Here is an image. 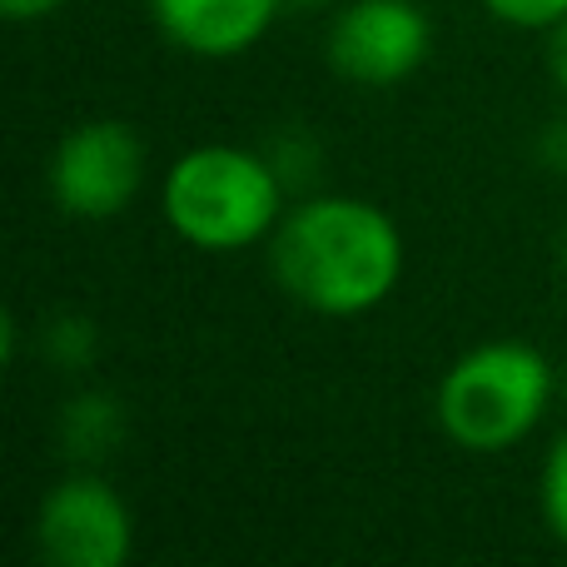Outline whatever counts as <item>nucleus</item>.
I'll use <instances>...</instances> for the list:
<instances>
[{"instance_id": "dca6fc26", "label": "nucleus", "mask_w": 567, "mask_h": 567, "mask_svg": "<svg viewBox=\"0 0 567 567\" xmlns=\"http://www.w3.org/2000/svg\"><path fill=\"white\" fill-rule=\"evenodd\" d=\"M558 265H563V279H567V229H563V245H558Z\"/></svg>"}, {"instance_id": "6e6552de", "label": "nucleus", "mask_w": 567, "mask_h": 567, "mask_svg": "<svg viewBox=\"0 0 567 567\" xmlns=\"http://www.w3.org/2000/svg\"><path fill=\"white\" fill-rule=\"evenodd\" d=\"M120 429H125V413H120V403L110 399V393H80V399H70L65 423H60L65 449L75 453V458H100V453H110L120 443Z\"/></svg>"}, {"instance_id": "9d476101", "label": "nucleus", "mask_w": 567, "mask_h": 567, "mask_svg": "<svg viewBox=\"0 0 567 567\" xmlns=\"http://www.w3.org/2000/svg\"><path fill=\"white\" fill-rule=\"evenodd\" d=\"M483 10L513 30H543V35H548L567 16V0H483Z\"/></svg>"}, {"instance_id": "2eb2a0df", "label": "nucleus", "mask_w": 567, "mask_h": 567, "mask_svg": "<svg viewBox=\"0 0 567 567\" xmlns=\"http://www.w3.org/2000/svg\"><path fill=\"white\" fill-rule=\"evenodd\" d=\"M319 6H329V0H284V10H319Z\"/></svg>"}, {"instance_id": "7ed1b4c3", "label": "nucleus", "mask_w": 567, "mask_h": 567, "mask_svg": "<svg viewBox=\"0 0 567 567\" xmlns=\"http://www.w3.org/2000/svg\"><path fill=\"white\" fill-rule=\"evenodd\" d=\"M558 369L523 339H488L443 369L433 413L463 453H508L548 419Z\"/></svg>"}, {"instance_id": "f03ea898", "label": "nucleus", "mask_w": 567, "mask_h": 567, "mask_svg": "<svg viewBox=\"0 0 567 567\" xmlns=\"http://www.w3.org/2000/svg\"><path fill=\"white\" fill-rule=\"evenodd\" d=\"M284 175L245 145H195L169 159L159 209L165 225L199 255H235L269 245L284 219Z\"/></svg>"}, {"instance_id": "f8f14e48", "label": "nucleus", "mask_w": 567, "mask_h": 567, "mask_svg": "<svg viewBox=\"0 0 567 567\" xmlns=\"http://www.w3.org/2000/svg\"><path fill=\"white\" fill-rule=\"evenodd\" d=\"M70 0H0V10H6V20H16V25H30V20H50L60 16Z\"/></svg>"}, {"instance_id": "9b49d317", "label": "nucleus", "mask_w": 567, "mask_h": 567, "mask_svg": "<svg viewBox=\"0 0 567 567\" xmlns=\"http://www.w3.org/2000/svg\"><path fill=\"white\" fill-rule=\"evenodd\" d=\"M50 353L75 369V363H85L90 353H95V329H90L85 319H60L55 329H50Z\"/></svg>"}, {"instance_id": "f3484780", "label": "nucleus", "mask_w": 567, "mask_h": 567, "mask_svg": "<svg viewBox=\"0 0 567 567\" xmlns=\"http://www.w3.org/2000/svg\"><path fill=\"white\" fill-rule=\"evenodd\" d=\"M563 393H567V369H563Z\"/></svg>"}, {"instance_id": "20e7f679", "label": "nucleus", "mask_w": 567, "mask_h": 567, "mask_svg": "<svg viewBox=\"0 0 567 567\" xmlns=\"http://www.w3.org/2000/svg\"><path fill=\"white\" fill-rule=\"evenodd\" d=\"M145 140L130 120H80L50 155V199L65 219L105 225L135 205L145 189Z\"/></svg>"}, {"instance_id": "423d86ee", "label": "nucleus", "mask_w": 567, "mask_h": 567, "mask_svg": "<svg viewBox=\"0 0 567 567\" xmlns=\"http://www.w3.org/2000/svg\"><path fill=\"white\" fill-rule=\"evenodd\" d=\"M35 543L55 567H125L135 553V513L100 473H70L40 498Z\"/></svg>"}, {"instance_id": "1a4fd4ad", "label": "nucleus", "mask_w": 567, "mask_h": 567, "mask_svg": "<svg viewBox=\"0 0 567 567\" xmlns=\"http://www.w3.org/2000/svg\"><path fill=\"white\" fill-rule=\"evenodd\" d=\"M538 508H543V523H548V533L567 548V433H558V443H553L548 458H543Z\"/></svg>"}, {"instance_id": "39448f33", "label": "nucleus", "mask_w": 567, "mask_h": 567, "mask_svg": "<svg viewBox=\"0 0 567 567\" xmlns=\"http://www.w3.org/2000/svg\"><path fill=\"white\" fill-rule=\"evenodd\" d=\"M433 50V20L419 0H349L329 25V65L363 90L403 85Z\"/></svg>"}, {"instance_id": "f257e3e1", "label": "nucleus", "mask_w": 567, "mask_h": 567, "mask_svg": "<svg viewBox=\"0 0 567 567\" xmlns=\"http://www.w3.org/2000/svg\"><path fill=\"white\" fill-rule=\"evenodd\" d=\"M409 265L399 219L359 195H309L269 235V269L293 303L323 319H359L393 299Z\"/></svg>"}, {"instance_id": "ddd939ff", "label": "nucleus", "mask_w": 567, "mask_h": 567, "mask_svg": "<svg viewBox=\"0 0 567 567\" xmlns=\"http://www.w3.org/2000/svg\"><path fill=\"white\" fill-rule=\"evenodd\" d=\"M548 75H553V85L567 95V16L548 30Z\"/></svg>"}, {"instance_id": "0eeeda50", "label": "nucleus", "mask_w": 567, "mask_h": 567, "mask_svg": "<svg viewBox=\"0 0 567 567\" xmlns=\"http://www.w3.org/2000/svg\"><path fill=\"white\" fill-rule=\"evenodd\" d=\"M155 30L195 60H235L255 50L284 16V0H145Z\"/></svg>"}, {"instance_id": "4468645a", "label": "nucleus", "mask_w": 567, "mask_h": 567, "mask_svg": "<svg viewBox=\"0 0 567 567\" xmlns=\"http://www.w3.org/2000/svg\"><path fill=\"white\" fill-rule=\"evenodd\" d=\"M543 155H548V165L567 169V125H548V135H543Z\"/></svg>"}]
</instances>
